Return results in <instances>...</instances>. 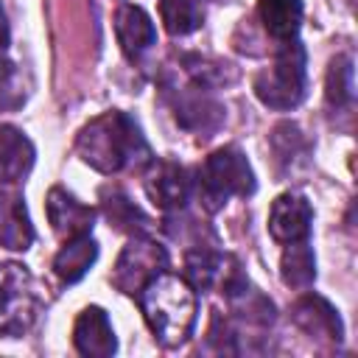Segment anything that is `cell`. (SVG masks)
Here are the masks:
<instances>
[{
    "instance_id": "obj_1",
    "label": "cell",
    "mask_w": 358,
    "mask_h": 358,
    "mask_svg": "<svg viewBox=\"0 0 358 358\" xmlns=\"http://www.w3.org/2000/svg\"><path fill=\"white\" fill-rule=\"evenodd\" d=\"M76 154L81 162L101 173H117L123 168L151 165L148 143L140 134V126L126 112H103L92 117L76 137Z\"/></svg>"
},
{
    "instance_id": "obj_2",
    "label": "cell",
    "mask_w": 358,
    "mask_h": 358,
    "mask_svg": "<svg viewBox=\"0 0 358 358\" xmlns=\"http://www.w3.org/2000/svg\"><path fill=\"white\" fill-rule=\"evenodd\" d=\"M140 310L145 316V324L151 327L154 338L173 350L187 341L196 324V291L193 285L179 274L159 271L140 294H137Z\"/></svg>"
},
{
    "instance_id": "obj_3",
    "label": "cell",
    "mask_w": 358,
    "mask_h": 358,
    "mask_svg": "<svg viewBox=\"0 0 358 358\" xmlns=\"http://www.w3.org/2000/svg\"><path fill=\"white\" fill-rule=\"evenodd\" d=\"M196 193L207 213L221 210L232 196H252L255 193V173L249 159L235 148L224 145L213 151L196 171Z\"/></svg>"
},
{
    "instance_id": "obj_4",
    "label": "cell",
    "mask_w": 358,
    "mask_h": 358,
    "mask_svg": "<svg viewBox=\"0 0 358 358\" xmlns=\"http://www.w3.org/2000/svg\"><path fill=\"white\" fill-rule=\"evenodd\" d=\"M255 95L268 109H294L305 98V48L296 39L282 42L271 67L255 76Z\"/></svg>"
},
{
    "instance_id": "obj_5",
    "label": "cell",
    "mask_w": 358,
    "mask_h": 358,
    "mask_svg": "<svg viewBox=\"0 0 358 358\" xmlns=\"http://www.w3.org/2000/svg\"><path fill=\"white\" fill-rule=\"evenodd\" d=\"M39 313V294L31 271L20 263H0V336H22Z\"/></svg>"
},
{
    "instance_id": "obj_6",
    "label": "cell",
    "mask_w": 358,
    "mask_h": 358,
    "mask_svg": "<svg viewBox=\"0 0 358 358\" xmlns=\"http://www.w3.org/2000/svg\"><path fill=\"white\" fill-rule=\"evenodd\" d=\"M165 266H168L165 249L145 235H134L123 246V252L115 263L112 285L129 296H137L159 271H165Z\"/></svg>"
},
{
    "instance_id": "obj_7",
    "label": "cell",
    "mask_w": 358,
    "mask_h": 358,
    "mask_svg": "<svg viewBox=\"0 0 358 358\" xmlns=\"http://www.w3.org/2000/svg\"><path fill=\"white\" fill-rule=\"evenodd\" d=\"M145 193L162 213H176L190 199L187 171L173 159H151V171L145 173Z\"/></svg>"
},
{
    "instance_id": "obj_8",
    "label": "cell",
    "mask_w": 358,
    "mask_h": 358,
    "mask_svg": "<svg viewBox=\"0 0 358 358\" xmlns=\"http://www.w3.org/2000/svg\"><path fill=\"white\" fill-rule=\"evenodd\" d=\"M310 224H313V210L302 193L288 190L274 199V204L268 210V232L277 243L308 241Z\"/></svg>"
},
{
    "instance_id": "obj_9",
    "label": "cell",
    "mask_w": 358,
    "mask_h": 358,
    "mask_svg": "<svg viewBox=\"0 0 358 358\" xmlns=\"http://www.w3.org/2000/svg\"><path fill=\"white\" fill-rule=\"evenodd\" d=\"M73 344L87 358H109L117 350V338L112 330V322L103 308L90 305L78 313L73 327Z\"/></svg>"
},
{
    "instance_id": "obj_10",
    "label": "cell",
    "mask_w": 358,
    "mask_h": 358,
    "mask_svg": "<svg viewBox=\"0 0 358 358\" xmlns=\"http://www.w3.org/2000/svg\"><path fill=\"white\" fill-rule=\"evenodd\" d=\"M291 319L310 338H324L330 344H338L341 336H344V327H341V319H338L336 308L327 299L316 296V294L299 296L291 308Z\"/></svg>"
},
{
    "instance_id": "obj_11",
    "label": "cell",
    "mask_w": 358,
    "mask_h": 358,
    "mask_svg": "<svg viewBox=\"0 0 358 358\" xmlns=\"http://www.w3.org/2000/svg\"><path fill=\"white\" fill-rule=\"evenodd\" d=\"M48 218H50L53 232L59 238L70 241V238H78V235H90L92 221H95V210L81 204L64 187H50V193H48Z\"/></svg>"
},
{
    "instance_id": "obj_12",
    "label": "cell",
    "mask_w": 358,
    "mask_h": 358,
    "mask_svg": "<svg viewBox=\"0 0 358 358\" xmlns=\"http://www.w3.org/2000/svg\"><path fill=\"white\" fill-rule=\"evenodd\" d=\"M34 243V227L17 190H0V246L25 252Z\"/></svg>"
},
{
    "instance_id": "obj_13",
    "label": "cell",
    "mask_w": 358,
    "mask_h": 358,
    "mask_svg": "<svg viewBox=\"0 0 358 358\" xmlns=\"http://www.w3.org/2000/svg\"><path fill=\"white\" fill-rule=\"evenodd\" d=\"M173 112H176V120L190 129V131H213L218 123H221V103H215L204 87L193 84L187 92H179L176 101H173Z\"/></svg>"
},
{
    "instance_id": "obj_14",
    "label": "cell",
    "mask_w": 358,
    "mask_h": 358,
    "mask_svg": "<svg viewBox=\"0 0 358 358\" xmlns=\"http://www.w3.org/2000/svg\"><path fill=\"white\" fill-rule=\"evenodd\" d=\"M31 168H34L31 140L14 126H0V185L22 182Z\"/></svg>"
},
{
    "instance_id": "obj_15",
    "label": "cell",
    "mask_w": 358,
    "mask_h": 358,
    "mask_svg": "<svg viewBox=\"0 0 358 358\" xmlns=\"http://www.w3.org/2000/svg\"><path fill=\"white\" fill-rule=\"evenodd\" d=\"M115 34L129 59H137L143 50H148L157 42V31L151 17L140 6H123L115 17Z\"/></svg>"
},
{
    "instance_id": "obj_16",
    "label": "cell",
    "mask_w": 358,
    "mask_h": 358,
    "mask_svg": "<svg viewBox=\"0 0 358 358\" xmlns=\"http://www.w3.org/2000/svg\"><path fill=\"white\" fill-rule=\"evenodd\" d=\"M257 17L271 39L291 42L302 25V0H257Z\"/></svg>"
},
{
    "instance_id": "obj_17",
    "label": "cell",
    "mask_w": 358,
    "mask_h": 358,
    "mask_svg": "<svg viewBox=\"0 0 358 358\" xmlns=\"http://www.w3.org/2000/svg\"><path fill=\"white\" fill-rule=\"evenodd\" d=\"M95 257H98V243L90 235H78V238L64 241V246L53 257V271L62 282H76L87 274Z\"/></svg>"
},
{
    "instance_id": "obj_18",
    "label": "cell",
    "mask_w": 358,
    "mask_h": 358,
    "mask_svg": "<svg viewBox=\"0 0 358 358\" xmlns=\"http://www.w3.org/2000/svg\"><path fill=\"white\" fill-rule=\"evenodd\" d=\"M101 207L109 218V224H115V229L120 232H131V235H145L148 232V218L145 213L117 187H103L101 190Z\"/></svg>"
},
{
    "instance_id": "obj_19",
    "label": "cell",
    "mask_w": 358,
    "mask_h": 358,
    "mask_svg": "<svg viewBox=\"0 0 358 358\" xmlns=\"http://www.w3.org/2000/svg\"><path fill=\"white\" fill-rule=\"evenodd\" d=\"M280 277L291 288H308L316 280V257L308 241L285 243V252L280 260Z\"/></svg>"
},
{
    "instance_id": "obj_20",
    "label": "cell",
    "mask_w": 358,
    "mask_h": 358,
    "mask_svg": "<svg viewBox=\"0 0 358 358\" xmlns=\"http://www.w3.org/2000/svg\"><path fill=\"white\" fill-rule=\"evenodd\" d=\"M159 17L171 36H185L201 25V8L196 0H159Z\"/></svg>"
},
{
    "instance_id": "obj_21",
    "label": "cell",
    "mask_w": 358,
    "mask_h": 358,
    "mask_svg": "<svg viewBox=\"0 0 358 358\" xmlns=\"http://www.w3.org/2000/svg\"><path fill=\"white\" fill-rule=\"evenodd\" d=\"M324 95L333 106H347L352 103L355 95V73H352V59L350 56H336L327 67V84Z\"/></svg>"
},
{
    "instance_id": "obj_22",
    "label": "cell",
    "mask_w": 358,
    "mask_h": 358,
    "mask_svg": "<svg viewBox=\"0 0 358 358\" xmlns=\"http://www.w3.org/2000/svg\"><path fill=\"white\" fill-rule=\"evenodd\" d=\"M25 76L17 62H11L6 53L0 56V112H14L25 103Z\"/></svg>"
},
{
    "instance_id": "obj_23",
    "label": "cell",
    "mask_w": 358,
    "mask_h": 358,
    "mask_svg": "<svg viewBox=\"0 0 358 358\" xmlns=\"http://www.w3.org/2000/svg\"><path fill=\"white\" fill-rule=\"evenodd\" d=\"M271 145H274L277 162H280L282 168H294V165H296V162H302V159H305V154H308L305 137H302L299 126H294V123H280V126L274 129Z\"/></svg>"
},
{
    "instance_id": "obj_24",
    "label": "cell",
    "mask_w": 358,
    "mask_h": 358,
    "mask_svg": "<svg viewBox=\"0 0 358 358\" xmlns=\"http://www.w3.org/2000/svg\"><path fill=\"white\" fill-rule=\"evenodd\" d=\"M185 70L190 73V78L199 84V87H218V84H227V81H235V70L232 64L227 62H218V59H207V56H187L185 59Z\"/></svg>"
},
{
    "instance_id": "obj_25",
    "label": "cell",
    "mask_w": 358,
    "mask_h": 358,
    "mask_svg": "<svg viewBox=\"0 0 358 358\" xmlns=\"http://www.w3.org/2000/svg\"><path fill=\"white\" fill-rule=\"evenodd\" d=\"M8 45V20H6V11L0 6V50H6Z\"/></svg>"
}]
</instances>
